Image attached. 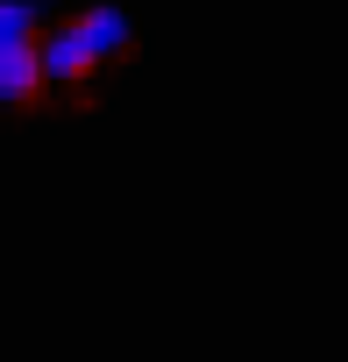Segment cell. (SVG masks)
<instances>
[{"label": "cell", "instance_id": "cell-2", "mask_svg": "<svg viewBox=\"0 0 348 362\" xmlns=\"http://www.w3.org/2000/svg\"><path fill=\"white\" fill-rule=\"evenodd\" d=\"M36 86H43V36L0 43V107H22Z\"/></svg>", "mask_w": 348, "mask_h": 362}, {"label": "cell", "instance_id": "cell-1", "mask_svg": "<svg viewBox=\"0 0 348 362\" xmlns=\"http://www.w3.org/2000/svg\"><path fill=\"white\" fill-rule=\"evenodd\" d=\"M93 64H100V50H93V36H86L79 22H64V29L43 36V78H50V86H79Z\"/></svg>", "mask_w": 348, "mask_h": 362}, {"label": "cell", "instance_id": "cell-3", "mask_svg": "<svg viewBox=\"0 0 348 362\" xmlns=\"http://www.w3.org/2000/svg\"><path fill=\"white\" fill-rule=\"evenodd\" d=\"M79 29L93 36V50H100V57H121V50H128V15H121V8H107V0L79 15Z\"/></svg>", "mask_w": 348, "mask_h": 362}, {"label": "cell", "instance_id": "cell-4", "mask_svg": "<svg viewBox=\"0 0 348 362\" xmlns=\"http://www.w3.org/2000/svg\"><path fill=\"white\" fill-rule=\"evenodd\" d=\"M36 36V0H0V43H29Z\"/></svg>", "mask_w": 348, "mask_h": 362}]
</instances>
